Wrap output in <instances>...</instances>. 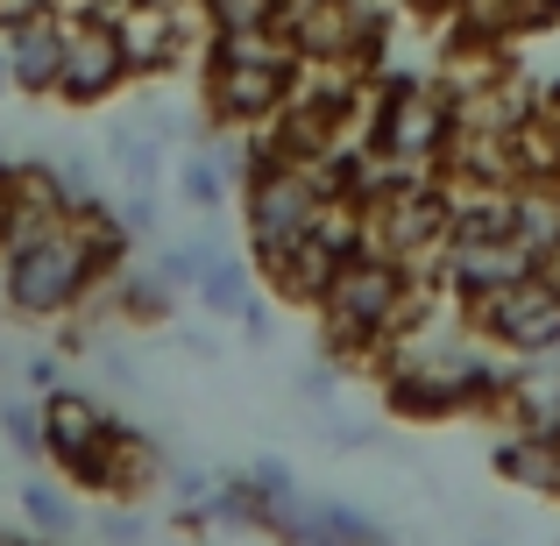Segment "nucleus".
<instances>
[{"mask_svg": "<svg viewBox=\"0 0 560 546\" xmlns=\"http://www.w3.org/2000/svg\"><path fill=\"white\" fill-rule=\"evenodd\" d=\"M213 490H220V476H206V468H191V462H171L164 468V497L171 504H213Z\"/></svg>", "mask_w": 560, "mask_h": 546, "instance_id": "obj_23", "label": "nucleus"}, {"mask_svg": "<svg viewBox=\"0 0 560 546\" xmlns=\"http://www.w3.org/2000/svg\"><path fill=\"white\" fill-rule=\"evenodd\" d=\"M319 206H327V178L319 164H299V156H277L270 136L256 128V171L242 178V234L248 248H291L313 234Z\"/></svg>", "mask_w": 560, "mask_h": 546, "instance_id": "obj_5", "label": "nucleus"}, {"mask_svg": "<svg viewBox=\"0 0 560 546\" xmlns=\"http://www.w3.org/2000/svg\"><path fill=\"white\" fill-rule=\"evenodd\" d=\"M22 376L36 383V391H57V376H65V356H57V348H36V356L22 362Z\"/></svg>", "mask_w": 560, "mask_h": 546, "instance_id": "obj_28", "label": "nucleus"}, {"mask_svg": "<svg viewBox=\"0 0 560 546\" xmlns=\"http://www.w3.org/2000/svg\"><path fill=\"white\" fill-rule=\"evenodd\" d=\"M539 263H547V248H533L525 234H504V242H454L425 277H433V284L468 313V305H482L490 291H504V284H518V277H533Z\"/></svg>", "mask_w": 560, "mask_h": 546, "instance_id": "obj_9", "label": "nucleus"}, {"mask_svg": "<svg viewBox=\"0 0 560 546\" xmlns=\"http://www.w3.org/2000/svg\"><path fill=\"white\" fill-rule=\"evenodd\" d=\"M248 299H256V263L234 256V248H220L213 270L199 277V305H206V320H242V313H248Z\"/></svg>", "mask_w": 560, "mask_h": 546, "instance_id": "obj_16", "label": "nucleus"}, {"mask_svg": "<svg viewBox=\"0 0 560 546\" xmlns=\"http://www.w3.org/2000/svg\"><path fill=\"white\" fill-rule=\"evenodd\" d=\"M497 419H504V426H560V356L511 362V383H504Z\"/></svg>", "mask_w": 560, "mask_h": 546, "instance_id": "obj_13", "label": "nucleus"}, {"mask_svg": "<svg viewBox=\"0 0 560 546\" xmlns=\"http://www.w3.org/2000/svg\"><path fill=\"white\" fill-rule=\"evenodd\" d=\"M462 8H468V0H462Z\"/></svg>", "mask_w": 560, "mask_h": 546, "instance_id": "obj_35", "label": "nucleus"}, {"mask_svg": "<svg viewBox=\"0 0 560 546\" xmlns=\"http://www.w3.org/2000/svg\"><path fill=\"white\" fill-rule=\"evenodd\" d=\"M0 433L14 440L22 462H50V448H43V397H0Z\"/></svg>", "mask_w": 560, "mask_h": 546, "instance_id": "obj_22", "label": "nucleus"}, {"mask_svg": "<svg viewBox=\"0 0 560 546\" xmlns=\"http://www.w3.org/2000/svg\"><path fill=\"white\" fill-rule=\"evenodd\" d=\"M85 313H93V320H121V327H164V320L178 313V291L164 284L156 263H150V270H114Z\"/></svg>", "mask_w": 560, "mask_h": 546, "instance_id": "obj_12", "label": "nucleus"}, {"mask_svg": "<svg viewBox=\"0 0 560 546\" xmlns=\"http://www.w3.org/2000/svg\"><path fill=\"white\" fill-rule=\"evenodd\" d=\"M107 284L93 234L79 228V213L65 220H36L0 248V313L14 327H57V320L85 313Z\"/></svg>", "mask_w": 560, "mask_h": 546, "instance_id": "obj_2", "label": "nucleus"}, {"mask_svg": "<svg viewBox=\"0 0 560 546\" xmlns=\"http://www.w3.org/2000/svg\"><path fill=\"white\" fill-rule=\"evenodd\" d=\"M206 36H262L284 22V0H199Z\"/></svg>", "mask_w": 560, "mask_h": 546, "instance_id": "obj_18", "label": "nucleus"}, {"mask_svg": "<svg viewBox=\"0 0 560 546\" xmlns=\"http://www.w3.org/2000/svg\"><path fill=\"white\" fill-rule=\"evenodd\" d=\"M220 248H228V242H220V228H199L191 242H171L164 256H156V270H164V284H171V291H199V277L213 270Z\"/></svg>", "mask_w": 560, "mask_h": 546, "instance_id": "obj_19", "label": "nucleus"}, {"mask_svg": "<svg viewBox=\"0 0 560 546\" xmlns=\"http://www.w3.org/2000/svg\"><path fill=\"white\" fill-rule=\"evenodd\" d=\"M22 511H28V533L43 539H71L79 533V497H71V483L57 490V483H22Z\"/></svg>", "mask_w": 560, "mask_h": 546, "instance_id": "obj_17", "label": "nucleus"}, {"mask_svg": "<svg viewBox=\"0 0 560 546\" xmlns=\"http://www.w3.org/2000/svg\"><path fill=\"white\" fill-rule=\"evenodd\" d=\"M213 525L220 533H262V490L248 483V468L242 476H220V490H213Z\"/></svg>", "mask_w": 560, "mask_h": 546, "instance_id": "obj_20", "label": "nucleus"}, {"mask_svg": "<svg viewBox=\"0 0 560 546\" xmlns=\"http://www.w3.org/2000/svg\"><path fill=\"white\" fill-rule=\"evenodd\" d=\"M65 36H71V14L57 8V0H8V8H0V50H8L14 93L57 100V79H65Z\"/></svg>", "mask_w": 560, "mask_h": 546, "instance_id": "obj_8", "label": "nucleus"}, {"mask_svg": "<svg viewBox=\"0 0 560 546\" xmlns=\"http://www.w3.org/2000/svg\"><path fill=\"white\" fill-rule=\"evenodd\" d=\"M440 284L425 270H411L405 256H390V248H362V256L341 263V277H334V291L313 305L319 320V348H327L334 362H376L383 348H390V334H405L419 313H433Z\"/></svg>", "mask_w": 560, "mask_h": 546, "instance_id": "obj_1", "label": "nucleus"}, {"mask_svg": "<svg viewBox=\"0 0 560 546\" xmlns=\"http://www.w3.org/2000/svg\"><path fill=\"white\" fill-rule=\"evenodd\" d=\"M362 142L390 164H411V171H440V156L454 150V100L440 93V79H376V100H370V121H362Z\"/></svg>", "mask_w": 560, "mask_h": 546, "instance_id": "obj_4", "label": "nucleus"}, {"mask_svg": "<svg viewBox=\"0 0 560 546\" xmlns=\"http://www.w3.org/2000/svg\"><path fill=\"white\" fill-rule=\"evenodd\" d=\"M476 334L497 348V356L525 362V356H560V248L539 263L533 277L490 291L482 305H468Z\"/></svg>", "mask_w": 560, "mask_h": 546, "instance_id": "obj_6", "label": "nucleus"}, {"mask_svg": "<svg viewBox=\"0 0 560 546\" xmlns=\"http://www.w3.org/2000/svg\"><path fill=\"white\" fill-rule=\"evenodd\" d=\"M178 348H185L191 362H213V356H220V341H213V334H178Z\"/></svg>", "mask_w": 560, "mask_h": 546, "instance_id": "obj_30", "label": "nucleus"}, {"mask_svg": "<svg viewBox=\"0 0 560 546\" xmlns=\"http://www.w3.org/2000/svg\"><path fill=\"white\" fill-rule=\"evenodd\" d=\"M107 156H114V171H121V185L156 191V185H164V164H171V142H156L150 128L128 114V121L107 128Z\"/></svg>", "mask_w": 560, "mask_h": 546, "instance_id": "obj_14", "label": "nucleus"}, {"mask_svg": "<svg viewBox=\"0 0 560 546\" xmlns=\"http://www.w3.org/2000/svg\"><path fill=\"white\" fill-rule=\"evenodd\" d=\"M490 468L504 483H518L525 497L560 504V426H504L490 440Z\"/></svg>", "mask_w": 560, "mask_h": 546, "instance_id": "obj_10", "label": "nucleus"}, {"mask_svg": "<svg viewBox=\"0 0 560 546\" xmlns=\"http://www.w3.org/2000/svg\"><path fill=\"white\" fill-rule=\"evenodd\" d=\"M136 85V65H128V43L114 28V14L85 8L71 14V36H65V79H57V100L71 114H93L107 100H121Z\"/></svg>", "mask_w": 560, "mask_h": 546, "instance_id": "obj_7", "label": "nucleus"}, {"mask_svg": "<svg viewBox=\"0 0 560 546\" xmlns=\"http://www.w3.org/2000/svg\"><path fill=\"white\" fill-rule=\"evenodd\" d=\"M114 433V411L100 405V397H85V391H43V448H50V462L65 468V462H79L85 448H100V440Z\"/></svg>", "mask_w": 560, "mask_h": 546, "instance_id": "obj_11", "label": "nucleus"}, {"mask_svg": "<svg viewBox=\"0 0 560 546\" xmlns=\"http://www.w3.org/2000/svg\"><path fill=\"white\" fill-rule=\"evenodd\" d=\"M305 546H397L362 504H341V497H313V525H305Z\"/></svg>", "mask_w": 560, "mask_h": 546, "instance_id": "obj_15", "label": "nucleus"}, {"mask_svg": "<svg viewBox=\"0 0 560 546\" xmlns=\"http://www.w3.org/2000/svg\"><path fill=\"white\" fill-rule=\"evenodd\" d=\"M234 327H242V341L270 348V341H277V313H270V299H262V291H256V299H248V313L234 320Z\"/></svg>", "mask_w": 560, "mask_h": 546, "instance_id": "obj_27", "label": "nucleus"}, {"mask_svg": "<svg viewBox=\"0 0 560 546\" xmlns=\"http://www.w3.org/2000/svg\"><path fill=\"white\" fill-rule=\"evenodd\" d=\"M100 369H107V376H114V383H121V391H136V383H142V369H136V362H128V356H121V348H100Z\"/></svg>", "mask_w": 560, "mask_h": 546, "instance_id": "obj_29", "label": "nucleus"}, {"mask_svg": "<svg viewBox=\"0 0 560 546\" xmlns=\"http://www.w3.org/2000/svg\"><path fill=\"white\" fill-rule=\"evenodd\" d=\"M100 539H107V546H150V519H142V504H114V497H107V511H100Z\"/></svg>", "mask_w": 560, "mask_h": 546, "instance_id": "obj_24", "label": "nucleus"}, {"mask_svg": "<svg viewBox=\"0 0 560 546\" xmlns=\"http://www.w3.org/2000/svg\"><path fill=\"white\" fill-rule=\"evenodd\" d=\"M539 8H547V22H553V28H560V0H539Z\"/></svg>", "mask_w": 560, "mask_h": 546, "instance_id": "obj_33", "label": "nucleus"}, {"mask_svg": "<svg viewBox=\"0 0 560 546\" xmlns=\"http://www.w3.org/2000/svg\"><path fill=\"white\" fill-rule=\"evenodd\" d=\"M0 546H65V539H43V533H14V525H0Z\"/></svg>", "mask_w": 560, "mask_h": 546, "instance_id": "obj_31", "label": "nucleus"}, {"mask_svg": "<svg viewBox=\"0 0 560 546\" xmlns=\"http://www.w3.org/2000/svg\"><path fill=\"white\" fill-rule=\"evenodd\" d=\"M553 121H560V114H553Z\"/></svg>", "mask_w": 560, "mask_h": 546, "instance_id": "obj_34", "label": "nucleus"}, {"mask_svg": "<svg viewBox=\"0 0 560 546\" xmlns=\"http://www.w3.org/2000/svg\"><path fill=\"white\" fill-rule=\"evenodd\" d=\"M539 107L560 114V71H547V79H539Z\"/></svg>", "mask_w": 560, "mask_h": 546, "instance_id": "obj_32", "label": "nucleus"}, {"mask_svg": "<svg viewBox=\"0 0 560 546\" xmlns=\"http://www.w3.org/2000/svg\"><path fill=\"white\" fill-rule=\"evenodd\" d=\"M299 79H305V57L284 43V28H262V36H206L199 114H206V128H262L291 107Z\"/></svg>", "mask_w": 560, "mask_h": 546, "instance_id": "obj_3", "label": "nucleus"}, {"mask_svg": "<svg viewBox=\"0 0 560 546\" xmlns=\"http://www.w3.org/2000/svg\"><path fill=\"white\" fill-rule=\"evenodd\" d=\"M114 220H121L128 234H156V191H136V185H128L121 199H114Z\"/></svg>", "mask_w": 560, "mask_h": 546, "instance_id": "obj_26", "label": "nucleus"}, {"mask_svg": "<svg viewBox=\"0 0 560 546\" xmlns=\"http://www.w3.org/2000/svg\"><path fill=\"white\" fill-rule=\"evenodd\" d=\"M234 191H242V185H234V178H228V171H220L206 150H191L185 164H178V199H185V206H199V213H220V206H228Z\"/></svg>", "mask_w": 560, "mask_h": 546, "instance_id": "obj_21", "label": "nucleus"}, {"mask_svg": "<svg viewBox=\"0 0 560 546\" xmlns=\"http://www.w3.org/2000/svg\"><path fill=\"white\" fill-rule=\"evenodd\" d=\"M248 483L262 490V504H277V497H299V476H291V462H277V454H256V462H248Z\"/></svg>", "mask_w": 560, "mask_h": 546, "instance_id": "obj_25", "label": "nucleus"}]
</instances>
